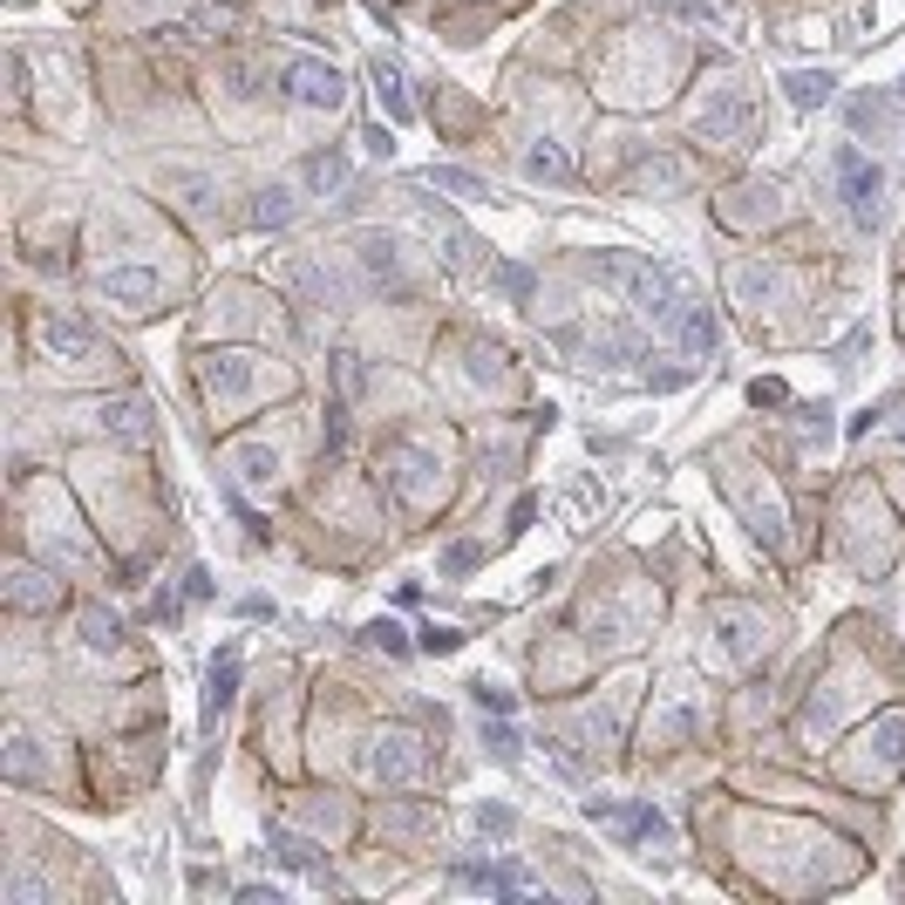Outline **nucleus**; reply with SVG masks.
I'll list each match as a JSON object with an SVG mask.
<instances>
[{"label":"nucleus","mask_w":905,"mask_h":905,"mask_svg":"<svg viewBox=\"0 0 905 905\" xmlns=\"http://www.w3.org/2000/svg\"><path fill=\"white\" fill-rule=\"evenodd\" d=\"M838 171H844V191H851V204H858L865 218H878V191H885V185H878V171H865V158H851V150L838 158Z\"/></svg>","instance_id":"nucleus-1"}]
</instances>
